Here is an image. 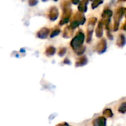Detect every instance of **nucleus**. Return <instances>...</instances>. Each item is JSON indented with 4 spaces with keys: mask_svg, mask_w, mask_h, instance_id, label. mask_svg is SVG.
Returning a JSON list of instances; mask_svg holds the SVG:
<instances>
[{
    "mask_svg": "<svg viewBox=\"0 0 126 126\" xmlns=\"http://www.w3.org/2000/svg\"><path fill=\"white\" fill-rule=\"evenodd\" d=\"M47 53L49 54V55H53L54 53H55V48L53 47H50L47 48Z\"/></svg>",
    "mask_w": 126,
    "mask_h": 126,
    "instance_id": "9",
    "label": "nucleus"
},
{
    "mask_svg": "<svg viewBox=\"0 0 126 126\" xmlns=\"http://www.w3.org/2000/svg\"><path fill=\"white\" fill-rule=\"evenodd\" d=\"M112 15H113L112 11L108 9V10H105V11H103V13H102V16L103 19H106V20H108V19H110V17L112 16Z\"/></svg>",
    "mask_w": 126,
    "mask_h": 126,
    "instance_id": "6",
    "label": "nucleus"
},
{
    "mask_svg": "<svg viewBox=\"0 0 126 126\" xmlns=\"http://www.w3.org/2000/svg\"><path fill=\"white\" fill-rule=\"evenodd\" d=\"M59 33H60V31H59V30H55V31H53V33L50 34V37H54V36H57Z\"/></svg>",
    "mask_w": 126,
    "mask_h": 126,
    "instance_id": "11",
    "label": "nucleus"
},
{
    "mask_svg": "<svg viewBox=\"0 0 126 126\" xmlns=\"http://www.w3.org/2000/svg\"><path fill=\"white\" fill-rule=\"evenodd\" d=\"M71 1L74 5H78L79 2V0H71Z\"/></svg>",
    "mask_w": 126,
    "mask_h": 126,
    "instance_id": "12",
    "label": "nucleus"
},
{
    "mask_svg": "<svg viewBox=\"0 0 126 126\" xmlns=\"http://www.w3.org/2000/svg\"><path fill=\"white\" fill-rule=\"evenodd\" d=\"M54 1H58V0H54Z\"/></svg>",
    "mask_w": 126,
    "mask_h": 126,
    "instance_id": "15",
    "label": "nucleus"
},
{
    "mask_svg": "<svg viewBox=\"0 0 126 126\" xmlns=\"http://www.w3.org/2000/svg\"><path fill=\"white\" fill-rule=\"evenodd\" d=\"M102 2H103L102 0H94V2H92V5H91L92 9L96 8L99 5H100L102 3Z\"/></svg>",
    "mask_w": 126,
    "mask_h": 126,
    "instance_id": "8",
    "label": "nucleus"
},
{
    "mask_svg": "<svg viewBox=\"0 0 126 126\" xmlns=\"http://www.w3.org/2000/svg\"><path fill=\"white\" fill-rule=\"evenodd\" d=\"M38 0H29L28 1V4L30 6H35L38 4Z\"/></svg>",
    "mask_w": 126,
    "mask_h": 126,
    "instance_id": "10",
    "label": "nucleus"
},
{
    "mask_svg": "<svg viewBox=\"0 0 126 126\" xmlns=\"http://www.w3.org/2000/svg\"><path fill=\"white\" fill-rule=\"evenodd\" d=\"M59 16V11L58 8L55 6L51 7L49 9V12H48V17L51 21H55Z\"/></svg>",
    "mask_w": 126,
    "mask_h": 126,
    "instance_id": "3",
    "label": "nucleus"
},
{
    "mask_svg": "<svg viewBox=\"0 0 126 126\" xmlns=\"http://www.w3.org/2000/svg\"><path fill=\"white\" fill-rule=\"evenodd\" d=\"M65 53V49H62V51L61 52H59V55L61 54V56H62V55H64V53Z\"/></svg>",
    "mask_w": 126,
    "mask_h": 126,
    "instance_id": "13",
    "label": "nucleus"
},
{
    "mask_svg": "<svg viewBox=\"0 0 126 126\" xmlns=\"http://www.w3.org/2000/svg\"><path fill=\"white\" fill-rule=\"evenodd\" d=\"M49 29L46 28H44L42 29H41L38 33H37V36L41 38V39H45L46 38L47 36H48V33H49Z\"/></svg>",
    "mask_w": 126,
    "mask_h": 126,
    "instance_id": "5",
    "label": "nucleus"
},
{
    "mask_svg": "<svg viewBox=\"0 0 126 126\" xmlns=\"http://www.w3.org/2000/svg\"><path fill=\"white\" fill-rule=\"evenodd\" d=\"M84 39H85V36L82 32H79L77 34V36L74 38V39L71 42V46L74 47V50L79 47V46L84 42Z\"/></svg>",
    "mask_w": 126,
    "mask_h": 126,
    "instance_id": "1",
    "label": "nucleus"
},
{
    "mask_svg": "<svg viewBox=\"0 0 126 126\" xmlns=\"http://www.w3.org/2000/svg\"><path fill=\"white\" fill-rule=\"evenodd\" d=\"M58 126H69L68 125H67V124H65L64 125H58Z\"/></svg>",
    "mask_w": 126,
    "mask_h": 126,
    "instance_id": "14",
    "label": "nucleus"
},
{
    "mask_svg": "<svg viewBox=\"0 0 126 126\" xmlns=\"http://www.w3.org/2000/svg\"><path fill=\"white\" fill-rule=\"evenodd\" d=\"M88 2V0H82L81 2L79 4L78 10L80 13H83V12H85L87 11Z\"/></svg>",
    "mask_w": 126,
    "mask_h": 126,
    "instance_id": "4",
    "label": "nucleus"
},
{
    "mask_svg": "<svg viewBox=\"0 0 126 126\" xmlns=\"http://www.w3.org/2000/svg\"><path fill=\"white\" fill-rule=\"evenodd\" d=\"M103 28V23L102 22V21H100L99 22V25H98V27H97V29L96 31V36L98 37H101L102 36V28Z\"/></svg>",
    "mask_w": 126,
    "mask_h": 126,
    "instance_id": "7",
    "label": "nucleus"
},
{
    "mask_svg": "<svg viewBox=\"0 0 126 126\" xmlns=\"http://www.w3.org/2000/svg\"><path fill=\"white\" fill-rule=\"evenodd\" d=\"M126 11V8H119L116 11V14H115V17H114V30H117L118 27H119V24L120 20L122 19L124 14Z\"/></svg>",
    "mask_w": 126,
    "mask_h": 126,
    "instance_id": "2",
    "label": "nucleus"
}]
</instances>
